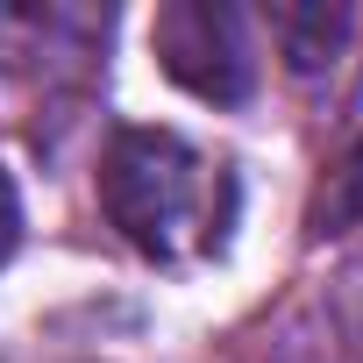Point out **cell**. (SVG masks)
<instances>
[{
  "label": "cell",
  "mask_w": 363,
  "mask_h": 363,
  "mask_svg": "<svg viewBox=\"0 0 363 363\" xmlns=\"http://www.w3.org/2000/svg\"><path fill=\"white\" fill-rule=\"evenodd\" d=\"M100 207L107 221L157 264H186L228 242L235 228V178L228 164L200 157L171 128H128L114 135L100 164Z\"/></svg>",
  "instance_id": "6da1fadb"
},
{
  "label": "cell",
  "mask_w": 363,
  "mask_h": 363,
  "mask_svg": "<svg viewBox=\"0 0 363 363\" xmlns=\"http://www.w3.org/2000/svg\"><path fill=\"white\" fill-rule=\"evenodd\" d=\"M150 50H157V65L186 86V93H200L214 107H235L257 86L250 29H242L235 8H221V0H171V8H157Z\"/></svg>",
  "instance_id": "7a4b0ae2"
},
{
  "label": "cell",
  "mask_w": 363,
  "mask_h": 363,
  "mask_svg": "<svg viewBox=\"0 0 363 363\" xmlns=\"http://www.w3.org/2000/svg\"><path fill=\"white\" fill-rule=\"evenodd\" d=\"M342 29H349L342 8H278V15H271V36L285 43V65H292V72H313V65L335 50Z\"/></svg>",
  "instance_id": "3957f363"
},
{
  "label": "cell",
  "mask_w": 363,
  "mask_h": 363,
  "mask_svg": "<svg viewBox=\"0 0 363 363\" xmlns=\"http://www.w3.org/2000/svg\"><path fill=\"white\" fill-rule=\"evenodd\" d=\"M313 228H320V235L363 228V135H356V150L328 171V186H320V200H313Z\"/></svg>",
  "instance_id": "277c9868"
},
{
  "label": "cell",
  "mask_w": 363,
  "mask_h": 363,
  "mask_svg": "<svg viewBox=\"0 0 363 363\" xmlns=\"http://www.w3.org/2000/svg\"><path fill=\"white\" fill-rule=\"evenodd\" d=\"M15 242H22V200H15V178L0 171V264L15 257Z\"/></svg>",
  "instance_id": "5b68a950"
}]
</instances>
